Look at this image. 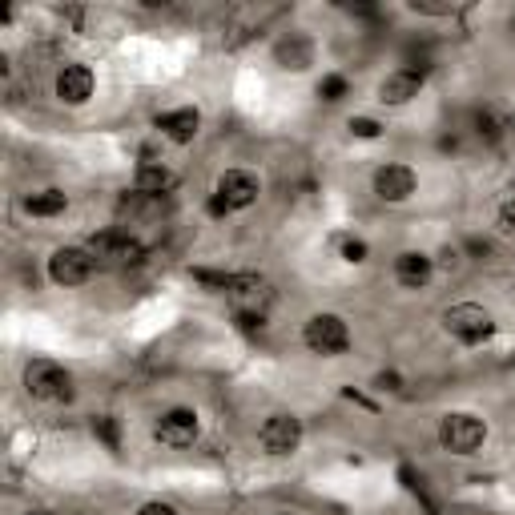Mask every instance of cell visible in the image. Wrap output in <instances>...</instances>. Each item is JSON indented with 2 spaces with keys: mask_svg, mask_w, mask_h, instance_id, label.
<instances>
[{
  "mask_svg": "<svg viewBox=\"0 0 515 515\" xmlns=\"http://www.w3.org/2000/svg\"><path fill=\"white\" fill-rule=\"evenodd\" d=\"M226 298H230L234 314L242 318V326H254V322L262 326V318H266V310H270V302H274V286H270V278L246 270V274H234V278H230Z\"/></svg>",
  "mask_w": 515,
  "mask_h": 515,
  "instance_id": "6da1fadb",
  "label": "cell"
},
{
  "mask_svg": "<svg viewBox=\"0 0 515 515\" xmlns=\"http://www.w3.org/2000/svg\"><path fill=\"white\" fill-rule=\"evenodd\" d=\"M443 330L455 342H463V347H479V342H487L495 334V318L479 302H455L443 310Z\"/></svg>",
  "mask_w": 515,
  "mask_h": 515,
  "instance_id": "7a4b0ae2",
  "label": "cell"
},
{
  "mask_svg": "<svg viewBox=\"0 0 515 515\" xmlns=\"http://www.w3.org/2000/svg\"><path fill=\"white\" fill-rule=\"evenodd\" d=\"M483 439H487V423L471 411H447L439 419V443L451 455H475L483 447Z\"/></svg>",
  "mask_w": 515,
  "mask_h": 515,
  "instance_id": "3957f363",
  "label": "cell"
},
{
  "mask_svg": "<svg viewBox=\"0 0 515 515\" xmlns=\"http://www.w3.org/2000/svg\"><path fill=\"white\" fill-rule=\"evenodd\" d=\"M302 342L314 355L334 359V355H342L351 347V326L342 322L338 314H310L306 326H302Z\"/></svg>",
  "mask_w": 515,
  "mask_h": 515,
  "instance_id": "277c9868",
  "label": "cell"
},
{
  "mask_svg": "<svg viewBox=\"0 0 515 515\" xmlns=\"http://www.w3.org/2000/svg\"><path fill=\"white\" fill-rule=\"evenodd\" d=\"M25 391L41 403H69L73 399V375L49 359H33L25 367Z\"/></svg>",
  "mask_w": 515,
  "mask_h": 515,
  "instance_id": "5b68a950",
  "label": "cell"
},
{
  "mask_svg": "<svg viewBox=\"0 0 515 515\" xmlns=\"http://www.w3.org/2000/svg\"><path fill=\"white\" fill-rule=\"evenodd\" d=\"M89 254L101 266H133V262H141L145 246L129 230H101V234L89 238Z\"/></svg>",
  "mask_w": 515,
  "mask_h": 515,
  "instance_id": "8992f818",
  "label": "cell"
},
{
  "mask_svg": "<svg viewBox=\"0 0 515 515\" xmlns=\"http://www.w3.org/2000/svg\"><path fill=\"white\" fill-rule=\"evenodd\" d=\"M93 266H97V258H93L89 250H81V246H61V250H53V258H49V278H53L57 286H85V282L93 278Z\"/></svg>",
  "mask_w": 515,
  "mask_h": 515,
  "instance_id": "52a82bcc",
  "label": "cell"
},
{
  "mask_svg": "<svg viewBox=\"0 0 515 515\" xmlns=\"http://www.w3.org/2000/svg\"><path fill=\"white\" fill-rule=\"evenodd\" d=\"M198 431H202V423H198V411H190V407H174V411L157 415V423H153V435L165 447H190L198 439Z\"/></svg>",
  "mask_w": 515,
  "mask_h": 515,
  "instance_id": "ba28073f",
  "label": "cell"
},
{
  "mask_svg": "<svg viewBox=\"0 0 515 515\" xmlns=\"http://www.w3.org/2000/svg\"><path fill=\"white\" fill-rule=\"evenodd\" d=\"M258 443L266 455H294L302 443V419L298 415H270L258 431Z\"/></svg>",
  "mask_w": 515,
  "mask_h": 515,
  "instance_id": "9c48e42d",
  "label": "cell"
},
{
  "mask_svg": "<svg viewBox=\"0 0 515 515\" xmlns=\"http://www.w3.org/2000/svg\"><path fill=\"white\" fill-rule=\"evenodd\" d=\"M415 190H419V178H415L411 165L387 161V165L375 169V198L379 202H407Z\"/></svg>",
  "mask_w": 515,
  "mask_h": 515,
  "instance_id": "30bf717a",
  "label": "cell"
},
{
  "mask_svg": "<svg viewBox=\"0 0 515 515\" xmlns=\"http://www.w3.org/2000/svg\"><path fill=\"white\" fill-rule=\"evenodd\" d=\"M230 210H246V206H254L258 202V194H262V182H258V174H250V169H226V174L218 178V190H214Z\"/></svg>",
  "mask_w": 515,
  "mask_h": 515,
  "instance_id": "8fae6325",
  "label": "cell"
},
{
  "mask_svg": "<svg viewBox=\"0 0 515 515\" xmlns=\"http://www.w3.org/2000/svg\"><path fill=\"white\" fill-rule=\"evenodd\" d=\"M274 65L286 73H306L314 65V41L306 33H290L274 45Z\"/></svg>",
  "mask_w": 515,
  "mask_h": 515,
  "instance_id": "7c38bea8",
  "label": "cell"
},
{
  "mask_svg": "<svg viewBox=\"0 0 515 515\" xmlns=\"http://www.w3.org/2000/svg\"><path fill=\"white\" fill-rule=\"evenodd\" d=\"M93 69L89 65H65L61 73H57V97L65 101V105H85L89 97H93Z\"/></svg>",
  "mask_w": 515,
  "mask_h": 515,
  "instance_id": "4fadbf2b",
  "label": "cell"
},
{
  "mask_svg": "<svg viewBox=\"0 0 515 515\" xmlns=\"http://www.w3.org/2000/svg\"><path fill=\"white\" fill-rule=\"evenodd\" d=\"M419 89H423V73H419V69H395V73L383 77L379 101H383V105H407V101L419 97Z\"/></svg>",
  "mask_w": 515,
  "mask_h": 515,
  "instance_id": "5bb4252c",
  "label": "cell"
},
{
  "mask_svg": "<svg viewBox=\"0 0 515 515\" xmlns=\"http://www.w3.org/2000/svg\"><path fill=\"white\" fill-rule=\"evenodd\" d=\"M157 129H161V137H169V141L190 145V141L198 137V129H202V113H198L194 105L174 109V113H161V117H157Z\"/></svg>",
  "mask_w": 515,
  "mask_h": 515,
  "instance_id": "9a60e30c",
  "label": "cell"
},
{
  "mask_svg": "<svg viewBox=\"0 0 515 515\" xmlns=\"http://www.w3.org/2000/svg\"><path fill=\"white\" fill-rule=\"evenodd\" d=\"M174 186H178V178L169 174V169H165L161 161H141V165H137L133 194H141V198H161V194H169Z\"/></svg>",
  "mask_w": 515,
  "mask_h": 515,
  "instance_id": "2e32d148",
  "label": "cell"
},
{
  "mask_svg": "<svg viewBox=\"0 0 515 515\" xmlns=\"http://www.w3.org/2000/svg\"><path fill=\"white\" fill-rule=\"evenodd\" d=\"M431 274H435V262H431L427 254H419V250H403V254L395 258V278H399V286H407V290H423V286L431 282Z\"/></svg>",
  "mask_w": 515,
  "mask_h": 515,
  "instance_id": "e0dca14e",
  "label": "cell"
},
{
  "mask_svg": "<svg viewBox=\"0 0 515 515\" xmlns=\"http://www.w3.org/2000/svg\"><path fill=\"white\" fill-rule=\"evenodd\" d=\"M65 206H69V198L61 190H41V194H29L25 198V210L33 218H57V214H65Z\"/></svg>",
  "mask_w": 515,
  "mask_h": 515,
  "instance_id": "ac0fdd59",
  "label": "cell"
},
{
  "mask_svg": "<svg viewBox=\"0 0 515 515\" xmlns=\"http://www.w3.org/2000/svg\"><path fill=\"white\" fill-rule=\"evenodd\" d=\"M503 129H507V125H503L491 109H479V113H475V133H479L483 141H499V137H503Z\"/></svg>",
  "mask_w": 515,
  "mask_h": 515,
  "instance_id": "d6986e66",
  "label": "cell"
},
{
  "mask_svg": "<svg viewBox=\"0 0 515 515\" xmlns=\"http://www.w3.org/2000/svg\"><path fill=\"white\" fill-rule=\"evenodd\" d=\"M347 77H342V73H326L322 81H318V97L322 101H342V97H347Z\"/></svg>",
  "mask_w": 515,
  "mask_h": 515,
  "instance_id": "ffe728a7",
  "label": "cell"
},
{
  "mask_svg": "<svg viewBox=\"0 0 515 515\" xmlns=\"http://www.w3.org/2000/svg\"><path fill=\"white\" fill-rule=\"evenodd\" d=\"M93 435H97L109 451H117V447H121V427H117V419H113V415H101V419L93 423Z\"/></svg>",
  "mask_w": 515,
  "mask_h": 515,
  "instance_id": "44dd1931",
  "label": "cell"
},
{
  "mask_svg": "<svg viewBox=\"0 0 515 515\" xmlns=\"http://www.w3.org/2000/svg\"><path fill=\"white\" fill-rule=\"evenodd\" d=\"M495 230H499L507 242H515V198L503 202V210H499V218H495Z\"/></svg>",
  "mask_w": 515,
  "mask_h": 515,
  "instance_id": "7402d4cb",
  "label": "cell"
},
{
  "mask_svg": "<svg viewBox=\"0 0 515 515\" xmlns=\"http://www.w3.org/2000/svg\"><path fill=\"white\" fill-rule=\"evenodd\" d=\"M347 129H351V133H355V137H367V141H371V137H379V133H383V125H379V121H375V117H351V125H347Z\"/></svg>",
  "mask_w": 515,
  "mask_h": 515,
  "instance_id": "603a6c76",
  "label": "cell"
},
{
  "mask_svg": "<svg viewBox=\"0 0 515 515\" xmlns=\"http://www.w3.org/2000/svg\"><path fill=\"white\" fill-rule=\"evenodd\" d=\"M194 278H198L202 286H210V290H230V278H234V274H218V270H194Z\"/></svg>",
  "mask_w": 515,
  "mask_h": 515,
  "instance_id": "cb8c5ba5",
  "label": "cell"
},
{
  "mask_svg": "<svg viewBox=\"0 0 515 515\" xmlns=\"http://www.w3.org/2000/svg\"><path fill=\"white\" fill-rule=\"evenodd\" d=\"M342 258H347V262H367V242L363 238H347V242H342Z\"/></svg>",
  "mask_w": 515,
  "mask_h": 515,
  "instance_id": "d4e9b609",
  "label": "cell"
},
{
  "mask_svg": "<svg viewBox=\"0 0 515 515\" xmlns=\"http://www.w3.org/2000/svg\"><path fill=\"white\" fill-rule=\"evenodd\" d=\"M137 515H178V507L174 503H161V499H149V503L137 507Z\"/></svg>",
  "mask_w": 515,
  "mask_h": 515,
  "instance_id": "484cf974",
  "label": "cell"
},
{
  "mask_svg": "<svg viewBox=\"0 0 515 515\" xmlns=\"http://www.w3.org/2000/svg\"><path fill=\"white\" fill-rule=\"evenodd\" d=\"M210 214H214V218H226V214H234V210H230V206H226V202L214 194V198H210Z\"/></svg>",
  "mask_w": 515,
  "mask_h": 515,
  "instance_id": "4316f807",
  "label": "cell"
},
{
  "mask_svg": "<svg viewBox=\"0 0 515 515\" xmlns=\"http://www.w3.org/2000/svg\"><path fill=\"white\" fill-rule=\"evenodd\" d=\"M511 129H515V121H511Z\"/></svg>",
  "mask_w": 515,
  "mask_h": 515,
  "instance_id": "83f0119b",
  "label": "cell"
},
{
  "mask_svg": "<svg viewBox=\"0 0 515 515\" xmlns=\"http://www.w3.org/2000/svg\"><path fill=\"white\" fill-rule=\"evenodd\" d=\"M511 25H515V21H511Z\"/></svg>",
  "mask_w": 515,
  "mask_h": 515,
  "instance_id": "f1b7e54d",
  "label": "cell"
}]
</instances>
